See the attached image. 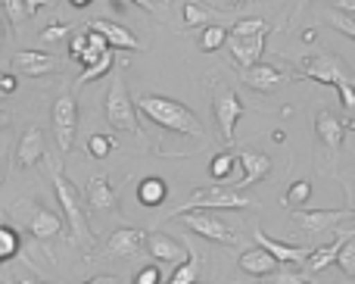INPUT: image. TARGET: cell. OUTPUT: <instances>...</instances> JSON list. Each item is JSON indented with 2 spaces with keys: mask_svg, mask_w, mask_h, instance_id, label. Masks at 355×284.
I'll list each match as a JSON object with an SVG mask.
<instances>
[{
  "mask_svg": "<svg viewBox=\"0 0 355 284\" xmlns=\"http://www.w3.org/2000/svg\"><path fill=\"white\" fill-rule=\"evenodd\" d=\"M135 106L150 119L156 122L159 128L166 131H175V135H187V137H206V128L200 125V119L187 110L184 103H178L172 97H159V94H141L135 100Z\"/></svg>",
  "mask_w": 355,
  "mask_h": 284,
  "instance_id": "cell-1",
  "label": "cell"
},
{
  "mask_svg": "<svg viewBox=\"0 0 355 284\" xmlns=\"http://www.w3.org/2000/svg\"><path fill=\"white\" fill-rule=\"evenodd\" d=\"M53 191H56V200H60L62 212H66V222H69V231H72V244L75 247H81V253L91 256L94 253V231L91 225H87V216L85 210H81V197H78V187L72 185V181L66 178V172H62L60 166H53Z\"/></svg>",
  "mask_w": 355,
  "mask_h": 284,
  "instance_id": "cell-2",
  "label": "cell"
},
{
  "mask_svg": "<svg viewBox=\"0 0 355 284\" xmlns=\"http://www.w3.org/2000/svg\"><path fill=\"white\" fill-rule=\"evenodd\" d=\"M135 110H137V106H135V100L128 97V85H125V75L116 72V75H112L110 91H106V103H103L106 122H110L116 131H128V135L141 137V125H137Z\"/></svg>",
  "mask_w": 355,
  "mask_h": 284,
  "instance_id": "cell-3",
  "label": "cell"
},
{
  "mask_svg": "<svg viewBox=\"0 0 355 284\" xmlns=\"http://www.w3.org/2000/svg\"><path fill=\"white\" fill-rule=\"evenodd\" d=\"M246 206H256V200L246 197L243 191H234V187L231 191H227V187H196V191L187 197V203L178 206L172 216L196 212V210H246Z\"/></svg>",
  "mask_w": 355,
  "mask_h": 284,
  "instance_id": "cell-4",
  "label": "cell"
},
{
  "mask_svg": "<svg viewBox=\"0 0 355 284\" xmlns=\"http://www.w3.org/2000/svg\"><path fill=\"white\" fill-rule=\"evenodd\" d=\"M172 222H184L193 235L206 237V241H212V244H221V247H234V244H237V235H234L218 216H212L209 210L181 212V216H172Z\"/></svg>",
  "mask_w": 355,
  "mask_h": 284,
  "instance_id": "cell-5",
  "label": "cell"
},
{
  "mask_svg": "<svg viewBox=\"0 0 355 284\" xmlns=\"http://www.w3.org/2000/svg\"><path fill=\"white\" fill-rule=\"evenodd\" d=\"M212 112H215V122H218V131H221V141L231 147L234 144V128H237L240 116L246 112L243 100L225 85H215V97H212Z\"/></svg>",
  "mask_w": 355,
  "mask_h": 284,
  "instance_id": "cell-6",
  "label": "cell"
},
{
  "mask_svg": "<svg viewBox=\"0 0 355 284\" xmlns=\"http://www.w3.org/2000/svg\"><path fill=\"white\" fill-rule=\"evenodd\" d=\"M12 212H22V225L35 241H53L62 235V219L41 203H16Z\"/></svg>",
  "mask_w": 355,
  "mask_h": 284,
  "instance_id": "cell-7",
  "label": "cell"
},
{
  "mask_svg": "<svg viewBox=\"0 0 355 284\" xmlns=\"http://www.w3.org/2000/svg\"><path fill=\"white\" fill-rule=\"evenodd\" d=\"M50 119H53L56 147H60L62 153H69V150L75 147V131H78V103H75L72 94H60V97L53 100Z\"/></svg>",
  "mask_w": 355,
  "mask_h": 284,
  "instance_id": "cell-8",
  "label": "cell"
},
{
  "mask_svg": "<svg viewBox=\"0 0 355 284\" xmlns=\"http://www.w3.org/2000/svg\"><path fill=\"white\" fill-rule=\"evenodd\" d=\"M300 69H302V75H306V78H315V81H321V85H334V87H337L340 81L352 78V69L346 66L340 56H334V53L306 56V60L300 62Z\"/></svg>",
  "mask_w": 355,
  "mask_h": 284,
  "instance_id": "cell-9",
  "label": "cell"
},
{
  "mask_svg": "<svg viewBox=\"0 0 355 284\" xmlns=\"http://www.w3.org/2000/svg\"><path fill=\"white\" fill-rule=\"evenodd\" d=\"M343 219H355V210H296L293 225L302 235H321L327 228H337Z\"/></svg>",
  "mask_w": 355,
  "mask_h": 284,
  "instance_id": "cell-10",
  "label": "cell"
},
{
  "mask_svg": "<svg viewBox=\"0 0 355 284\" xmlns=\"http://www.w3.org/2000/svg\"><path fill=\"white\" fill-rule=\"evenodd\" d=\"M265 35L268 31H259V35H227V50L234 53V60H237L240 69H250L256 66L259 60H262L265 53Z\"/></svg>",
  "mask_w": 355,
  "mask_h": 284,
  "instance_id": "cell-11",
  "label": "cell"
},
{
  "mask_svg": "<svg viewBox=\"0 0 355 284\" xmlns=\"http://www.w3.org/2000/svg\"><path fill=\"white\" fill-rule=\"evenodd\" d=\"M237 166L243 169V178L234 185V191H246V187L259 185L262 178H268V172H271V160L265 153H259V150H240Z\"/></svg>",
  "mask_w": 355,
  "mask_h": 284,
  "instance_id": "cell-12",
  "label": "cell"
},
{
  "mask_svg": "<svg viewBox=\"0 0 355 284\" xmlns=\"http://www.w3.org/2000/svg\"><path fill=\"white\" fill-rule=\"evenodd\" d=\"M252 237H256L259 247H265L271 256H275L281 266H302V262L309 260V253H312V247H293V244H284V241H275V237H268L262 228L252 231Z\"/></svg>",
  "mask_w": 355,
  "mask_h": 284,
  "instance_id": "cell-13",
  "label": "cell"
},
{
  "mask_svg": "<svg viewBox=\"0 0 355 284\" xmlns=\"http://www.w3.org/2000/svg\"><path fill=\"white\" fill-rule=\"evenodd\" d=\"M240 78H243L246 85L252 87V91L271 94V91H277V85H284V81H287V75H284L277 66H268V62H256V66H250V69H240Z\"/></svg>",
  "mask_w": 355,
  "mask_h": 284,
  "instance_id": "cell-14",
  "label": "cell"
},
{
  "mask_svg": "<svg viewBox=\"0 0 355 284\" xmlns=\"http://www.w3.org/2000/svg\"><path fill=\"white\" fill-rule=\"evenodd\" d=\"M144 247H147V231L119 228V231H112L110 241H106V256H122V260H128V256L141 253Z\"/></svg>",
  "mask_w": 355,
  "mask_h": 284,
  "instance_id": "cell-15",
  "label": "cell"
},
{
  "mask_svg": "<svg viewBox=\"0 0 355 284\" xmlns=\"http://www.w3.org/2000/svg\"><path fill=\"white\" fill-rule=\"evenodd\" d=\"M147 250L153 253V260H159V262H175V266H181L184 253H187L184 241H178V237L166 235V231H150V235H147Z\"/></svg>",
  "mask_w": 355,
  "mask_h": 284,
  "instance_id": "cell-16",
  "label": "cell"
},
{
  "mask_svg": "<svg viewBox=\"0 0 355 284\" xmlns=\"http://www.w3.org/2000/svg\"><path fill=\"white\" fill-rule=\"evenodd\" d=\"M355 122H340L334 112H318V119H315V131H318V137H321V144H324L331 153H337L340 150V144H343V137H346V131L352 128Z\"/></svg>",
  "mask_w": 355,
  "mask_h": 284,
  "instance_id": "cell-17",
  "label": "cell"
},
{
  "mask_svg": "<svg viewBox=\"0 0 355 284\" xmlns=\"http://www.w3.org/2000/svg\"><path fill=\"white\" fill-rule=\"evenodd\" d=\"M349 237H355V225H352V228H343V231H340V235L334 237V244H327V247L312 250V253H309V260L302 262V266H306V272H309V275H318L321 269H327L331 262H337L340 247H343V244L349 241Z\"/></svg>",
  "mask_w": 355,
  "mask_h": 284,
  "instance_id": "cell-18",
  "label": "cell"
},
{
  "mask_svg": "<svg viewBox=\"0 0 355 284\" xmlns=\"http://www.w3.org/2000/svg\"><path fill=\"white\" fill-rule=\"evenodd\" d=\"M12 69L22 75H47V72H56V56L44 53V50H19L12 56Z\"/></svg>",
  "mask_w": 355,
  "mask_h": 284,
  "instance_id": "cell-19",
  "label": "cell"
},
{
  "mask_svg": "<svg viewBox=\"0 0 355 284\" xmlns=\"http://www.w3.org/2000/svg\"><path fill=\"white\" fill-rule=\"evenodd\" d=\"M87 28H94V31H100V35L106 37V44L110 47H122V50H144V44L137 41L135 35H131L125 25H119V22H112V19H94Z\"/></svg>",
  "mask_w": 355,
  "mask_h": 284,
  "instance_id": "cell-20",
  "label": "cell"
},
{
  "mask_svg": "<svg viewBox=\"0 0 355 284\" xmlns=\"http://www.w3.org/2000/svg\"><path fill=\"white\" fill-rule=\"evenodd\" d=\"M87 203H91L94 212H116L119 210V197L106 175H91V181H87Z\"/></svg>",
  "mask_w": 355,
  "mask_h": 284,
  "instance_id": "cell-21",
  "label": "cell"
},
{
  "mask_svg": "<svg viewBox=\"0 0 355 284\" xmlns=\"http://www.w3.org/2000/svg\"><path fill=\"white\" fill-rule=\"evenodd\" d=\"M237 266L243 269L246 275H252V278H265V275L277 272V269H281V262H277L265 247H252V250H246V253H240Z\"/></svg>",
  "mask_w": 355,
  "mask_h": 284,
  "instance_id": "cell-22",
  "label": "cell"
},
{
  "mask_svg": "<svg viewBox=\"0 0 355 284\" xmlns=\"http://www.w3.org/2000/svg\"><path fill=\"white\" fill-rule=\"evenodd\" d=\"M44 156V135L41 128H25L22 137L16 144V166L19 169H31L37 160Z\"/></svg>",
  "mask_w": 355,
  "mask_h": 284,
  "instance_id": "cell-23",
  "label": "cell"
},
{
  "mask_svg": "<svg viewBox=\"0 0 355 284\" xmlns=\"http://www.w3.org/2000/svg\"><path fill=\"white\" fill-rule=\"evenodd\" d=\"M166 197H168V185L162 178H144L141 185H137V200H141L144 206H159V203H166Z\"/></svg>",
  "mask_w": 355,
  "mask_h": 284,
  "instance_id": "cell-24",
  "label": "cell"
},
{
  "mask_svg": "<svg viewBox=\"0 0 355 284\" xmlns=\"http://www.w3.org/2000/svg\"><path fill=\"white\" fill-rule=\"evenodd\" d=\"M200 269H202L200 253H196L193 247H187V262H181L166 284H196V281H200Z\"/></svg>",
  "mask_w": 355,
  "mask_h": 284,
  "instance_id": "cell-25",
  "label": "cell"
},
{
  "mask_svg": "<svg viewBox=\"0 0 355 284\" xmlns=\"http://www.w3.org/2000/svg\"><path fill=\"white\" fill-rule=\"evenodd\" d=\"M209 19H215V10L196 3V0L184 3V25H187V28H193V25H209Z\"/></svg>",
  "mask_w": 355,
  "mask_h": 284,
  "instance_id": "cell-26",
  "label": "cell"
},
{
  "mask_svg": "<svg viewBox=\"0 0 355 284\" xmlns=\"http://www.w3.org/2000/svg\"><path fill=\"white\" fill-rule=\"evenodd\" d=\"M116 66V56H112V50H106L103 56H100L97 62H94V66H87L85 72L78 75V85H87V81H94V78H100V75H106L110 72V69Z\"/></svg>",
  "mask_w": 355,
  "mask_h": 284,
  "instance_id": "cell-27",
  "label": "cell"
},
{
  "mask_svg": "<svg viewBox=\"0 0 355 284\" xmlns=\"http://www.w3.org/2000/svg\"><path fill=\"white\" fill-rule=\"evenodd\" d=\"M225 41H227V31L221 28V25H206L200 35V50L202 53H212V50H218Z\"/></svg>",
  "mask_w": 355,
  "mask_h": 284,
  "instance_id": "cell-28",
  "label": "cell"
},
{
  "mask_svg": "<svg viewBox=\"0 0 355 284\" xmlns=\"http://www.w3.org/2000/svg\"><path fill=\"white\" fill-rule=\"evenodd\" d=\"M309 278H312L309 272H296L290 266H281L277 272L265 275V284H309Z\"/></svg>",
  "mask_w": 355,
  "mask_h": 284,
  "instance_id": "cell-29",
  "label": "cell"
},
{
  "mask_svg": "<svg viewBox=\"0 0 355 284\" xmlns=\"http://www.w3.org/2000/svg\"><path fill=\"white\" fill-rule=\"evenodd\" d=\"M234 166H237V156H231L225 150V153H218L212 160V166H209V175H212L215 181H227V178H231V172H234Z\"/></svg>",
  "mask_w": 355,
  "mask_h": 284,
  "instance_id": "cell-30",
  "label": "cell"
},
{
  "mask_svg": "<svg viewBox=\"0 0 355 284\" xmlns=\"http://www.w3.org/2000/svg\"><path fill=\"white\" fill-rule=\"evenodd\" d=\"M19 253V235L10 228V225L0 222V262L12 260Z\"/></svg>",
  "mask_w": 355,
  "mask_h": 284,
  "instance_id": "cell-31",
  "label": "cell"
},
{
  "mask_svg": "<svg viewBox=\"0 0 355 284\" xmlns=\"http://www.w3.org/2000/svg\"><path fill=\"white\" fill-rule=\"evenodd\" d=\"M337 266L343 269L346 275L355 281V237H349V241L340 247V253H337Z\"/></svg>",
  "mask_w": 355,
  "mask_h": 284,
  "instance_id": "cell-32",
  "label": "cell"
},
{
  "mask_svg": "<svg viewBox=\"0 0 355 284\" xmlns=\"http://www.w3.org/2000/svg\"><path fill=\"white\" fill-rule=\"evenodd\" d=\"M112 137L110 135H94L91 141H87V153L94 156V160H106V156H110V150H112Z\"/></svg>",
  "mask_w": 355,
  "mask_h": 284,
  "instance_id": "cell-33",
  "label": "cell"
},
{
  "mask_svg": "<svg viewBox=\"0 0 355 284\" xmlns=\"http://www.w3.org/2000/svg\"><path fill=\"white\" fill-rule=\"evenodd\" d=\"M327 22H331L337 31L349 35L352 41H355V19L352 16H346V12H340V10H331V12H327Z\"/></svg>",
  "mask_w": 355,
  "mask_h": 284,
  "instance_id": "cell-34",
  "label": "cell"
},
{
  "mask_svg": "<svg viewBox=\"0 0 355 284\" xmlns=\"http://www.w3.org/2000/svg\"><path fill=\"white\" fill-rule=\"evenodd\" d=\"M3 12L12 25H22L25 19H28V6H25V0H3Z\"/></svg>",
  "mask_w": 355,
  "mask_h": 284,
  "instance_id": "cell-35",
  "label": "cell"
},
{
  "mask_svg": "<svg viewBox=\"0 0 355 284\" xmlns=\"http://www.w3.org/2000/svg\"><path fill=\"white\" fill-rule=\"evenodd\" d=\"M259 31H268V22H265V19H240L227 35H259Z\"/></svg>",
  "mask_w": 355,
  "mask_h": 284,
  "instance_id": "cell-36",
  "label": "cell"
},
{
  "mask_svg": "<svg viewBox=\"0 0 355 284\" xmlns=\"http://www.w3.org/2000/svg\"><path fill=\"white\" fill-rule=\"evenodd\" d=\"M309 197H312V185H309V181H293V185H290V191H287V203L290 206L306 203Z\"/></svg>",
  "mask_w": 355,
  "mask_h": 284,
  "instance_id": "cell-37",
  "label": "cell"
},
{
  "mask_svg": "<svg viewBox=\"0 0 355 284\" xmlns=\"http://www.w3.org/2000/svg\"><path fill=\"white\" fill-rule=\"evenodd\" d=\"M337 91H340V100H343V106L355 116V75H352V78H346V81H340Z\"/></svg>",
  "mask_w": 355,
  "mask_h": 284,
  "instance_id": "cell-38",
  "label": "cell"
},
{
  "mask_svg": "<svg viewBox=\"0 0 355 284\" xmlns=\"http://www.w3.org/2000/svg\"><path fill=\"white\" fill-rule=\"evenodd\" d=\"M66 35H69V25L66 22H56V25H50V28L41 31V41L44 44H56V41H62Z\"/></svg>",
  "mask_w": 355,
  "mask_h": 284,
  "instance_id": "cell-39",
  "label": "cell"
},
{
  "mask_svg": "<svg viewBox=\"0 0 355 284\" xmlns=\"http://www.w3.org/2000/svg\"><path fill=\"white\" fill-rule=\"evenodd\" d=\"M16 87H19L16 72H0V100L10 97V94H16Z\"/></svg>",
  "mask_w": 355,
  "mask_h": 284,
  "instance_id": "cell-40",
  "label": "cell"
},
{
  "mask_svg": "<svg viewBox=\"0 0 355 284\" xmlns=\"http://www.w3.org/2000/svg\"><path fill=\"white\" fill-rule=\"evenodd\" d=\"M85 50H87V31H85V35H78L72 44H69V56H72V60H81V56H85Z\"/></svg>",
  "mask_w": 355,
  "mask_h": 284,
  "instance_id": "cell-41",
  "label": "cell"
},
{
  "mask_svg": "<svg viewBox=\"0 0 355 284\" xmlns=\"http://www.w3.org/2000/svg\"><path fill=\"white\" fill-rule=\"evenodd\" d=\"M135 284H159V269H156V266L141 269V275H137Z\"/></svg>",
  "mask_w": 355,
  "mask_h": 284,
  "instance_id": "cell-42",
  "label": "cell"
},
{
  "mask_svg": "<svg viewBox=\"0 0 355 284\" xmlns=\"http://www.w3.org/2000/svg\"><path fill=\"white\" fill-rule=\"evenodd\" d=\"M334 6H337L340 12H346V16H352L355 12V0H334Z\"/></svg>",
  "mask_w": 355,
  "mask_h": 284,
  "instance_id": "cell-43",
  "label": "cell"
},
{
  "mask_svg": "<svg viewBox=\"0 0 355 284\" xmlns=\"http://www.w3.org/2000/svg\"><path fill=\"white\" fill-rule=\"evenodd\" d=\"M85 284H122L116 278V275H97V278H91V281H85Z\"/></svg>",
  "mask_w": 355,
  "mask_h": 284,
  "instance_id": "cell-44",
  "label": "cell"
},
{
  "mask_svg": "<svg viewBox=\"0 0 355 284\" xmlns=\"http://www.w3.org/2000/svg\"><path fill=\"white\" fill-rule=\"evenodd\" d=\"M3 175H6V147L0 144V185H3Z\"/></svg>",
  "mask_w": 355,
  "mask_h": 284,
  "instance_id": "cell-45",
  "label": "cell"
},
{
  "mask_svg": "<svg viewBox=\"0 0 355 284\" xmlns=\"http://www.w3.org/2000/svg\"><path fill=\"white\" fill-rule=\"evenodd\" d=\"M19 284H47V281L35 278V275H19Z\"/></svg>",
  "mask_w": 355,
  "mask_h": 284,
  "instance_id": "cell-46",
  "label": "cell"
},
{
  "mask_svg": "<svg viewBox=\"0 0 355 284\" xmlns=\"http://www.w3.org/2000/svg\"><path fill=\"white\" fill-rule=\"evenodd\" d=\"M131 3H137V6H141V10H150V12L156 10V6H153V0H131Z\"/></svg>",
  "mask_w": 355,
  "mask_h": 284,
  "instance_id": "cell-47",
  "label": "cell"
},
{
  "mask_svg": "<svg viewBox=\"0 0 355 284\" xmlns=\"http://www.w3.org/2000/svg\"><path fill=\"white\" fill-rule=\"evenodd\" d=\"M69 3H72V6H75V10H85V6H91V3H94V0H69Z\"/></svg>",
  "mask_w": 355,
  "mask_h": 284,
  "instance_id": "cell-48",
  "label": "cell"
},
{
  "mask_svg": "<svg viewBox=\"0 0 355 284\" xmlns=\"http://www.w3.org/2000/svg\"><path fill=\"white\" fill-rule=\"evenodd\" d=\"M6 125H10V112L0 110V128H6Z\"/></svg>",
  "mask_w": 355,
  "mask_h": 284,
  "instance_id": "cell-49",
  "label": "cell"
},
{
  "mask_svg": "<svg viewBox=\"0 0 355 284\" xmlns=\"http://www.w3.org/2000/svg\"><path fill=\"white\" fill-rule=\"evenodd\" d=\"M225 3H227V6H243L246 0H225Z\"/></svg>",
  "mask_w": 355,
  "mask_h": 284,
  "instance_id": "cell-50",
  "label": "cell"
},
{
  "mask_svg": "<svg viewBox=\"0 0 355 284\" xmlns=\"http://www.w3.org/2000/svg\"><path fill=\"white\" fill-rule=\"evenodd\" d=\"M172 0H153V6H168Z\"/></svg>",
  "mask_w": 355,
  "mask_h": 284,
  "instance_id": "cell-51",
  "label": "cell"
},
{
  "mask_svg": "<svg viewBox=\"0 0 355 284\" xmlns=\"http://www.w3.org/2000/svg\"><path fill=\"white\" fill-rule=\"evenodd\" d=\"M0 44H3V19H0Z\"/></svg>",
  "mask_w": 355,
  "mask_h": 284,
  "instance_id": "cell-52",
  "label": "cell"
},
{
  "mask_svg": "<svg viewBox=\"0 0 355 284\" xmlns=\"http://www.w3.org/2000/svg\"><path fill=\"white\" fill-rule=\"evenodd\" d=\"M302 3H306V0H302Z\"/></svg>",
  "mask_w": 355,
  "mask_h": 284,
  "instance_id": "cell-53",
  "label": "cell"
}]
</instances>
